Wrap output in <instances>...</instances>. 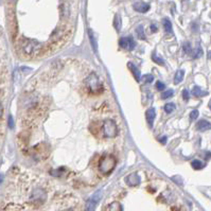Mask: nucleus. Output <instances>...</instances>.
<instances>
[{
    "label": "nucleus",
    "mask_w": 211,
    "mask_h": 211,
    "mask_svg": "<svg viewBox=\"0 0 211 211\" xmlns=\"http://www.w3.org/2000/svg\"><path fill=\"white\" fill-rule=\"evenodd\" d=\"M194 53H195V54L193 55L194 59H199V57L200 55H202V53H203V50L200 49V47H199V48L196 49V51H195Z\"/></svg>",
    "instance_id": "nucleus-30"
},
{
    "label": "nucleus",
    "mask_w": 211,
    "mask_h": 211,
    "mask_svg": "<svg viewBox=\"0 0 211 211\" xmlns=\"http://www.w3.org/2000/svg\"><path fill=\"white\" fill-rule=\"evenodd\" d=\"M127 67H128V69L131 70V72L133 73V75L135 76V79H136V81L137 82H139L140 81V79H141V73H140V70L137 68V66L135 65V64H133L132 62H130L127 64Z\"/></svg>",
    "instance_id": "nucleus-10"
},
{
    "label": "nucleus",
    "mask_w": 211,
    "mask_h": 211,
    "mask_svg": "<svg viewBox=\"0 0 211 211\" xmlns=\"http://www.w3.org/2000/svg\"><path fill=\"white\" fill-rule=\"evenodd\" d=\"M184 76H185V71L183 69L177 70V72L175 73V76H174V83L179 84L181 81H183Z\"/></svg>",
    "instance_id": "nucleus-15"
},
{
    "label": "nucleus",
    "mask_w": 211,
    "mask_h": 211,
    "mask_svg": "<svg viewBox=\"0 0 211 211\" xmlns=\"http://www.w3.org/2000/svg\"><path fill=\"white\" fill-rule=\"evenodd\" d=\"M9 126L11 128H13V126H14V123H13V118H12V116H10L9 117Z\"/></svg>",
    "instance_id": "nucleus-32"
},
{
    "label": "nucleus",
    "mask_w": 211,
    "mask_h": 211,
    "mask_svg": "<svg viewBox=\"0 0 211 211\" xmlns=\"http://www.w3.org/2000/svg\"><path fill=\"white\" fill-rule=\"evenodd\" d=\"M141 79L143 80L144 83H152L154 81V78H153L152 74H144Z\"/></svg>",
    "instance_id": "nucleus-24"
},
{
    "label": "nucleus",
    "mask_w": 211,
    "mask_h": 211,
    "mask_svg": "<svg viewBox=\"0 0 211 211\" xmlns=\"http://www.w3.org/2000/svg\"><path fill=\"white\" fill-rule=\"evenodd\" d=\"M125 183L127 184L128 186L135 187L137 185L140 184V177H139V175L137 173H132L125 177Z\"/></svg>",
    "instance_id": "nucleus-9"
},
{
    "label": "nucleus",
    "mask_w": 211,
    "mask_h": 211,
    "mask_svg": "<svg viewBox=\"0 0 211 211\" xmlns=\"http://www.w3.org/2000/svg\"><path fill=\"white\" fill-rule=\"evenodd\" d=\"M114 27L118 32H120L121 27H122V22H121V17L119 15H116L115 19H114Z\"/></svg>",
    "instance_id": "nucleus-18"
},
{
    "label": "nucleus",
    "mask_w": 211,
    "mask_h": 211,
    "mask_svg": "<svg viewBox=\"0 0 211 211\" xmlns=\"http://www.w3.org/2000/svg\"><path fill=\"white\" fill-rule=\"evenodd\" d=\"M196 130H199L200 132L211 130V123L206 120H200L196 123Z\"/></svg>",
    "instance_id": "nucleus-13"
},
{
    "label": "nucleus",
    "mask_w": 211,
    "mask_h": 211,
    "mask_svg": "<svg viewBox=\"0 0 211 211\" xmlns=\"http://www.w3.org/2000/svg\"><path fill=\"white\" fill-rule=\"evenodd\" d=\"M47 199V193L43 189H35L32 193V200L35 203H44Z\"/></svg>",
    "instance_id": "nucleus-8"
},
{
    "label": "nucleus",
    "mask_w": 211,
    "mask_h": 211,
    "mask_svg": "<svg viewBox=\"0 0 211 211\" xmlns=\"http://www.w3.org/2000/svg\"><path fill=\"white\" fill-rule=\"evenodd\" d=\"M7 27H9L10 34H11V37L14 41L15 37L17 35V22H16V16H15L14 12L9 11L7 14Z\"/></svg>",
    "instance_id": "nucleus-5"
},
{
    "label": "nucleus",
    "mask_w": 211,
    "mask_h": 211,
    "mask_svg": "<svg viewBox=\"0 0 211 211\" xmlns=\"http://www.w3.org/2000/svg\"><path fill=\"white\" fill-rule=\"evenodd\" d=\"M89 37H90V41H91L92 46L94 47V50L97 51V44H96V41H94V35H92V33H91L90 30H89Z\"/></svg>",
    "instance_id": "nucleus-28"
},
{
    "label": "nucleus",
    "mask_w": 211,
    "mask_h": 211,
    "mask_svg": "<svg viewBox=\"0 0 211 211\" xmlns=\"http://www.w3.org/2000/svg\"><path fill=\"white\" fill-rule=\"evenodd\" d=\"M209 108L211 109V100H210V102H209Z\"/></svg>",
    "instance_id": "nucleus-36"
},
{
    "label": "nucleus",
    "mask_w": 211,
    "mask_h": 211,
    "mask_svg": "<svg viewBox=\"0 0 211 211\" xmlns=\"http://www.w3.org/2000/svg\"><path fill=\"white\" fill-rule=\"evenodd\" d=\"M136 33H137V35H138V37L140 39L146 38V35H144V30H143V26H139V27H137Z\"/></svg>",
    "instance_id": "nucleus-22"
},
{
    "label": "nucleus",
    "mask_w": 211,
    "mask_h": 211,
    "mask_svg": "<svg viewBox=\"0 0 211 211\" xmlns=\"http://www.w3.org/2000/svg\"><path fill=\"white\" fill-rule=\"evenodd\" d=\"M134 9L139 13H146L150 10V6L147 3H144V2H136L134 4Z\"/></svg>",
    "instance_id": "nucleus-12"
},
{
    "label": "nucleus",
    "mask_w": 211,
    "mask_h": 211,
    "mask_svg": "<svg viewBox=\"0 0 211 211\" xmlns=\"http://www.w3.org/2000/svg\"><path fill=\"white\" fill-rule=\"evenodd\" d=\"M65 211H74L73 209H67V210H65Z\"/></svg>",
    "instance_id": "nucleus-37"
},
{
    "label": "nucleus",
    "mask_w": 211,
    "mask_h": 211,
    "mask_svg": "<svg viewBox=\"0 0 211 211\" xmlns=\"http://www.w3.org/2000/svg\"><path fill=\"white\" fill-rule=\"evenodd\" d=\"M20 53H22L26 57H37L47 51V48L35 39L22 38L18 43Z\"/></svg>",
    "instance_id": "nucleus-1"
},
{
    "label": "nucleus",
    "mask_w": 211,
    "mask_h": 211,
    "mask_svg": "<svg viewBox=\"0 0 211 211\" xmlns=\"http://www.w3.org/2000/svg\"><path fill=\"white\" fill-rule=\"evenodd\" d=\"M165 85L162 83V82L158 81L157 83H156V88H157V90H163V89H165Z\"/></svg>",
    "instance_id": "nucleus-29"
},
{
    "label": "nucleus",
    "mask_w": 211,
    "mask_h": 211,
    "mask_svg": "<svg viewBox=\"0 0 211 211\" xmlns=\"http://www.w3.org/2000/svg\"><path fill=\"white\" fill-rule=\"evenodd\" d=\"M210 16H211V15H210Z\"/></svg>",
    "instance_id": "nucleus-38"
},
{
    "label": "nucleus",
    "mask_w": 211,
    "mask_h": 211,
    "mask_svg": "<svg viewBox=\"0 0 211 211\" xmlns=\"http://www.w3.org/2000/svg\"><path fill=\"white\" fill-rule=\"evenodd\" d=\"M192 94H193V96H195V97H203V96L208 94V92L203 91L199 86H194L193 89H192Z\"/></svg>",
    "instance_id": "nucleus-16"
},
{
    "label": "nucleus",
    "mask_w": 211,
    "mask_h": 211,
    "mask_svg": "<svg viewBox=\"0 0 211 211\" xmlns=\"http://www.w3.org/2000/svg\"><path fill=\"white\" fill-rule=\"evenodd\" d=\"M183 98H184V100H186V101H188L189 100V90L188 89H184L183 90Z\"/></svg>",
    "instance_id": "nucleus-31"
},
{
    "label": "nucleus",
    "mask_w": 211,
    "mask_h": 211,
    "mask_svg": "<svg viewBox=\"0 0 211 211\" xmlns=\"http://www.w3.org/2000/svg\"><path fill=\"white\" fill-rule=\"evenodd\" d=\"M152 60H153V62H155L158 65H161V66L165 65V60H163L161 57L157 56V54L155 53V52H153L152 53Z\"/></svg>",
    "instance_id": "nucleus-21"
},
{
    "label": "nucleus",
    "mask_w": 211,
    "mask_h": 211,
    "mask_svg": "<svg viewBox=\"0 0 211 211\" xmlns=\"http://www.w3.org/2000/svg\"><path fill=\"white\" fill-rule=\"evenodd\" d=\"M162 25H163V28H165V31L167 33H172V23L169 19L167 18H165V19L162 20Z\"/></svg>",
    "instance_id": "nucleus-17"
},
{
    "label": "nucleus",
    "mask_w": 211,
    "mask_h": 211,
    "mask_svg": "<svg viewBox=\"0 0 211 211\" xmlns=\"http://www.w3.org/2000/svg\"><path fill=\"white\" fill-rule=\"evenodd\" d=\"M208 57H209V60H211V51L208 52Z\"/></svg>",
    "instance_id": "nucleus-35"
},
{
    "label": "nucleus",
    "mask_w": 211,
    "mask_h": 211,
    "mask_svg": "<svg viewBox=\"0 0 211 211\" xmlns=\"http://www.w3.org/2000/svg\"><path fill=\"white\" fill-rule=\"evenodd\" d=\"M85 86L90 94H98L102 91L103 86L102 83L100 82V79L98 78L96 73H90L85 80Z\"/></svg>",
    "instance_id": "nucleus-3"
},
{
    "label": "nucleus",
    "mask_w": 211,
    "mask_h": 211,
    "mask_svg": "<svg viewBox=\"0 0 211 211\" xmlns=\"http://www.w3.org/2000/svg\"><path fill=\"white\" fill-rule=\"evenodd\" d=\"M108 211H122V207L118 202H114L108 206Z\"/></svg>",
    "instance_id": "nucleus-20"
},
{
    "label": "nucleus",
    "mask_w": 211,
    "mask_h": 211,
    "mask_svg": "<svg viewBox=\"0 0 211 211\" xmlns=\"http://www.w3.org/2000/svg\"><path fill=\"white\" fill-rule=\"evenodd\" d=\"M102 196V191H97L92 196L89 197V199L86 202L85 205V211H94L97 208L98 204H99L100 199Z\"/></svg>",
    "instance_id": "nucleus-6"
},
{
    "label": "nucleus",
    "mask_w": 211,
    "mask_h": 211,
    "mask_svg": "<svg viewBox=\"0 0 211 211\" xmlns=\"http://www.w3.org/2000/svg\"><path fill=\"white\" fill-rule=\"evenodd\" d=\"M151 30H152V32H156V31H157L156 26H155V25H152V26H151Z\"/></svg>",
    "instance_id": "nucleus-33"
},
{
    "label": "nucleus",
    "mask_w": 211,
    "mask_h": 211,
    "mask_svg": "<svg viewBox=\"0 0 211 211\" xmlns=\"http://www.w3.org/2000/svg\"><path fill=\"white\" fill-rule=\"evenodd\" d=\"M165 140H167V137H162V138H161V142H162L163 144L165 143Z\"/></svg>",
    "instance_id": "nucleus-34"
},
{
    "label": "nucleus",
    "mask_w": 211,
    "mask_h": 211,
    "mask_svg": "<svg viewBox=\"0 0 211 211\" xmlns=\"http://www.w3.org/2000/svg\"><path fill=\"white\" fill-rule=\"evenodd\" d=\"M60 17L64 19V18H67L69 16V9H68V6L66 3L60 4Z\"/></svg>",
    "instance_id": "nucleus-14"
},
{
    "label": "nucleus",
    "mask_w": 211,
    "mask_h": 211,
    "mask_svg": "<svg viewBox=\"0 0 211 211\" xmlns=\"http://www.w3.org/2000/svg\"><path fill=\"white\" fill-rule=\"evenodd\" d=\"M183 48H184V51L186 52V53L190 54V53H191V52H192L191 45H190L189 43H185V44H184V46H183Z\"/></svg>",
    "instance_id": "nucleus-26"
},
{
    "label": "nucleus",
    "mask_w": 211,
    "mask_h": 211,
    "mask_svg": "<svg viewBox=\"0 0 211 211\" xmlns=\"http://www.w3.org/2000/svg\"><path fill=\"white\" fill-rule=\"evenodd\" d=\"M103 136L105 138H115L118 135V126L113 120H105L102 124Z\"/></svg>",
    "instance_id": "nucleus-4"
},
{
    "label": "nucleus",
    "mask_w": 211,
    "mask_h": 211,
    "mask_svg": "<svg viewBox=\"0 0 211 211\" xmlns=\"http://www.w3.org/2000/svg\"><path fill=\"white\" fill-rule=\"evenodd\" d=\"M191 165H192V168H193L194 170H200V169H203L205 167V163L202 162L200 160L195 159V160H193V161L191 162Z\"/></svg>",
    "instance_id": "nucleus-19"
},
{
    "label": "nucleus",
    "mask_w": 211,
    "mask_h": 211,
    "mask_svg": "<svg viewBox=\"0 0 211 211\" xmlns=\"http://www.w3.org/2000/svg\"><path fill=\"white\" fill-rule=\"evenodd\" d=\"M155 117H156V112H155V108H149L146 113V119L149 123L150 126H153V123H154Z\"/></svg>",
    "instance_id": "nucleus-11"
},
{
    "label": "nucleus",
    "mask_w": 211,
    "mask_h": 211,
    "mask_svg": "<svg viewBox=\"0 0 211 211\" xmlns=\"http://www.w3.org/2000/svg\"><path fill=\"white\" fill-rule=\"evenodd\" d=\"M197 117H199V110H197V109L192 110L191 114H190V119H191V120H195Z\"/></svg>",
    "instance_id": "nucleus-27"
},
{
    "label": "nucleus",
    "mask_w": 211,
    "mask_h": 211,
    "mask_svg": "<svg viewBox=\"0 0 211 211\" xmlns=\"http://www.w3.org/2000/svg\"><path fill=\"white\" fill-rule=\"evenodd\" d=\"M173 94H174V91L172 90V89H169V90H165V91L161 94V98H162V99H168V98L172 97V96H173Z\"/></svg>",
    "instance_id": "nucleus-25"
},
{
    "label": "nucleus",
    "mask_w": 211,
    "mask_h": 211,
    "mask_svg": "<svg viewBox=\"0 0 211 211\" xmlns=\"http://www.w3.org/2000/svg\"><path fill=\"white\" fill-rule=\"evenodd\" d=\"M119 45H120L121 48L127 49V50H133L134 48H135V46H136L135 41H134L133 37H131V36H128V37L120 38Z\"/></svg>",
    "instance_id": "nucleus-7"
},
{
    "label": "nucleus",
    "mask_w": 211,
    "mask_h": 211,
    "mask_svg": "<svg viewBox=\"0 0 211 211\" xmlns=\"http://www.w3.org/2000/svg\"><path fill=\"white\" fill-rule=\"evenodd\" d=\"M165 113H168V114L174 112V110H175V104H174V103H168V104H165Z\"/></svg>",
    "instance_id": "nucleus-23"
},
{
    "label": "nucleus",
    "mask_w": 211,
    "mask_h": 211,
    "mask_svg": "<svg viewBox=\"0 0 211 211\" xmlns=\"http://www.w3.org/2000/svg\"><path fill=\"white\" fill-rule=\"evenodd\" d=\"M117 165V160L113 155H104L99 161V170L103 175H108Z\"/></svg>",
    "instance_id": "nucleus-2"
}]
</instances>
